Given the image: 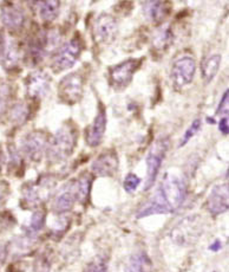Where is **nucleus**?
<instances>
[{
    "label": "nucleus",
    "instance_id": "f257e3e1",
    "mask_svg": "<svg viewBox=\"0 0 229 272\" xmlns=\"http://www.w3.org/2000/svg\"><path fill=\"white\" fill-rule=\"evenodd\" d=\"M77 143V129L75 124H64L47 144V159L53 163L66 160L75 151Z\"/></svg>",
    "mask_w": 229,
    "mask_h": 272
},
{
    "label": "nucleus",
    "instance_id": "f03ea898",
    "mask_svg": "<svg viewBox=\"0 0 229 272\" xmlns=\"http://www.w3.org/2000/svg\"><path fill=\"white\" fill-rule=\"evenodd\" d=\"M157 191L162 195L163 200L170 208L171 213L176 211L186 200L187 186L185 180L171 173L166 174Z\"/></svg>",
    "mask_w": 229,
    "mask_h": 272
},
{
    "label": "nucleus",
    "instance_id": "7ed1b4c3",
    "mask_svg": "<svg viewBox=\"0 0 229 272\" xmlns=\"http://www.w3.org/2000/svg\"><path fill=\"white\" fill-rule=\"evenodd\" d=\"M168 149L169 141L167 138H160L152 144L146 155V181L144 185V191H148L154 186Z\"/></svg>",
    "mask_w": 229,
    "mask_h": 272
},
{
    "label": "nucleus",
    "instance_id": "20e7f679",
    "mask_svg": "<svg viewBox=\"0 0 229 272\" xmlns=\"http://www.w3.org/2000/svg\"><path fill=\"white\" fill-rule=\"evenodd\" d=\"M142 59L130 58L109 69V84L115 90H123L132 81L135 72L140 69Z\"/></svg>",
    "mask_w": 229,
    "mask_h": 272
},
{
    "label": "nucleus",
    "instance_id": "39448f33",
    "mask_svg": "<svg viewBox=\"0 0 229 272\" xmlns=\"http://www.w3.org/2000/svg\"><path fill=\"white\" fill-rule=\"evenodd\" d=\"M82 50L83 47H82V42L79 38H73L62 47H59L56 55L53 56L52 64H51L53 71L61 72L72 68L78 61Z\"/></svg>",
    "mask_w": 229,
    "mask_h": 272
},
{
    "label": "nucleus",
    "instance_id": "423d86ee",
    "mask_svg": "<svg viewBox=\"0 0 229 272\" xmlns=\"http://www.w3.org/2000/svg\"><path fill=\"white\" fill-rule=\"evenodd\" d=\"M84 78L79 71L72 72L59 82L58 96L59 100L67 106H73L81 101L83 95Z\"/></svg>",
    "mask_w": 229,
    "mask_h": 272
},
{
    "label": "nucleus",
    "instance_id": "0eeeda50",
    "mask_svg": "<svg viewBox=\"0 0 229 272\" xmlns=\"http://www.w3.org/2000/svg\"><path fill=\"white\" fill-rule=\"evenodd\" d=\"M117 32V22L114 17L107 13H103L93 22L92 37L97 44L105 45L112 43L116 39Z\"/></svg>",
    "mask_w": 229,
    "mask_h": 272
},
{
    "label": "nucleus",
    "instance_id": "6e6552de",
    "mask_svg": "<svg viewBox=\"0 0 229 272\" xmlns=\"http://www.w3.org/2000/svg\"><path fill=\"white\" fill-rule=\"evenodd\" d=\"M201 232V224L197 217H188L175 226L171 232V238L180 245H189L196 242Z\"/></svg>",
    "mask_w": 229,
    "mask_h": 272
},
{
    "label": "nucleus",
    "instance_id": "1a4fd4ad",
    "mask_svg": "<svg viewBox=\"0 0 229 272\" xmlns=\"http://www.w3.org/2000/svg\"><path fill=\"white\" fill-rule=\"evenodd\" d=\"M196 72V63L190 56L181 57L175 62L171 69V81L175 88H183L191 83Z\"/></svg>",
    "mask_w": 229,
    "mask_h": 272
},
{
    "label": "nucleus",
    "instance_id": "9d476101",
    "mask_svg": "<svg viewBox=\"0 0 229 272\" xmlns=\"http://www.w3.org/2000/svg\"><path fill=\"white\" fill-rule=\"evenodd\" d=\"M51 79L46 72L37 70L31 72L25 81L27 96L33 100H39L47 95L50 90Z\"/></svg>",
    "mask_w": 229,
    "mask_h": 272
},
{
    "label": "nucleus",
    "instance_id": "9b49d317",
    "mask_svg": "<svg viewBox=\"0 0 229 272\" xmlns=\"http://www.w3.org/2000/svg\"><path fill=\"white\" fill-rule=\"evenodd\" d=\"M118 161L117 154L114 151H107L102 153V154L96 159L91 165V171L97 177H111L118 169Z\"/></svg>",
    "mask_w": 229,
    "mask_h": 272
},
{
    "label": "nucleus",
    "instance_id": "f8f14e48",
    "mask_svg": "<svg viewBox=\"0 0 229 272\" xmlns=\"http://www.w3.org/2000/svg\"><path fill=\"white\" fill-rule=\"evenodd\" d=\"M228 183L215 186L211 189L207 200V208L209 213L219 215L227 212L228 209Z\"/></svg>",
    "mask_w": 229,
    "mask_h": 272
},
{
    "label": "nucleus",
    "instance_id": "ddd939ff",
    "mask_svg": "<svg viewBox=\"0 0 229 272\" xmlns=\"http://www.w3.org/2000/svg\"><path fill=\"white\" fill-rule=\"evenodd\" d=\"M106 129V113L105 108L102 104H100V109H98L97 115H96L95 120L91 123L86 130L85 140L87 146L90 147H97L100 146L104 137V133Z\"/></svg>",
    "mask_w": 229,
    "mask_h": 272
},
{
    "label": "nucleus",
    "instance_id": "4468645a",
    "mask_svg": "<svg viewBox=\"0 0 229 272\" xmlns=\"http://www.w3.org/2000/svg\"><path fill=\"white\" fill-rule=\"evenodd\" d=\"M46 143V136H45L44 133H31V134L25 137L24 144H22V149H24L25 155H26L30 160L38 161L43 157Z\"/></svg>",
    "mask_w": 229,
    "mask_h": 272
},
{
    "label": "nucleus",
    "instance_id": "2eb2a0df",
    "mask_svg": "<svg viewBox=\"0 0 229 272\" xmlns=\"http://www.w3.org/2000/svg\"><path fill=\"white\" fill-rule=\"evenodd\" d=\"M76 201H78V193L76 182L73 180L65 185L64 188H62V191L57 194L53 201V209L57 213H64L73 207Z\"/></svg>",
    "mask_w": 229,
    "mask_h": 272
},
{
    "label": "nucleus",
    "instance_id": "dca6fc26",
    "mask_svg": "<svg viewBox=\"0 0 229 272\" xmlns=\"http://www.w3.org/2000/svg\"><path fill=\"white\" fill-rule=\"evenodd\" d=\"M2 25L11 31L19 30L22 26L25 21V16L21 8L12 2H7L1 7V15H0Z\"/></svg>",
    "mask_w": 229,
    "mask_h": 272
},
{
    "label": "nucleus",
    "instance_id": "f3484780",
    "mask_svg": "<svg viewBox=\"0 0 229 272\" xmlns=\"http://www.w3.org/2000/svg\"><path fill=\"white\" fill-rule=\"evenodd\" d=\"M166 213H171L170 208L167 206L166 201L163 200L162 195L160 194V192H156L152 197L150 198V200L143 206L142 208L138 211L137 213V219H141V218H146L149 217V215L152 214H166Z\"/></svg>",
    "mask_w": 229,
    "mask_h": 272
},
{
    "label": "nucleus",
    "instance_id": "a211bd4d",
    "mask_svg": "<svg viewBox=\"0 0 229 272\" xmlns=\"http://www.w3.org/2000/svg\"><path fill=\"white\" fill-rule=\"evenodd\" d=\"M0 58L5 68H13L18 64L21 59V52L12 38H5L0 47Z\"/></svg>",
    "mask_w": 229,
    "mask_h": 272
},
{
    "label": "nucleus",
    "instance_id": "6ab92c4d",
    "mask_svg": "<svg viewBox=\"0 0 229 272\" xmlns=\"http://www.w3.org/2000/svg\"><path fill=\"white\" fill-rule=\"evenodd\" d=\"M170 5L166 1H150L144 4V12L151 22H161L168 17Z\"/></svg>",
    "mask_w": 229,
    "mask_h": 272
},
{
    "label": "nucleus",
    "instance_id": "aec40b11",
    "mask_svg": "<svg viewBox=\"0 0 229 272\" xmlns=\"http://www.w3.org/2000/svg\"><path fill=\"white\" fill-rule=\"evenodd\" d=\"M59 7H61V2L58 0L37 2V10H38L39 17L45 22L55 21L59 15Z\"/></svg>",
    "mask_w": 229,
    "mask_h": 272
},
{
    "label": "nucleus",
    "instance_id": "412c9836",
    "mask_svg": "<svg viewBox=\"0 0 229 272\" xmlns=\"http://www.w3.org/2000/svg\"><path fill=\"white\" fill-rule=\"evenodd\" d=\"M221 65V56L220 55H211L210 57L206 59L202 64V77L206 84L210 83L217 75Z\"/></svg>",
    "mask_w": 229,
    "mask_h": 272
},
{
    "label": "nucleus",
    "instance_id": "4be33fe9",
    "mask_svg": "<svg viewBox=\"0 0 229 272\" xmlns=\"http://www.w3.org/2000/svg\"><path fill=\"white\" fill-rule=\"evenodd\" d=\"M150 260L146 253H136L130 257L124 272H148Z\"/></svg>",
    "mask_w": 229,
    "mask_h": 272
},
{
    "label": "nucleus",
    "instance_id": "5701e85b",
    "mask_svg": "<svg viewBox=\"0 0 229 272\" xmlns=\"http://www.w3.org/2000/svg\"><path fill=\"white\" fill-rule=\"evenodd\" d=\"M76 187H77L78 193V201L79 203H84L87 199L90 193V187H91V180H90L89 175L84 174L79 177V179L75 180Z\"/></svg>",
    "mask_w": 229,
    "mask_h": 272
},
{
    "label": "nucleus",
    "instance_id": "b1692460",
    "mask_svg": "<svg viewBox=\"0 0 229 272\" xmlns=\"http://www.w3.org/2000/svg\"><path fill=\"white\" fill-rule=\"evenodd\" d=\"M45 224V212L44 211H36L35 213L32 214V218H31V223L27 227V234L29 236H35V234L38 233L42 228H43Z\"/></svg>",
    "mask_w": 229,
    "mask_h": 272
},
{
    "label": "nucleus",
    "instance_id": "393cba45",
    "mask_svg": "<svg viewBox=\"0 0 229 272\" xmlns=\"http://www.w3.org/2000/svg\"><path fill=\"white\" fill-rule=\"evenodd\" d=\"M171 32L169 29H163L157 33V36L154 38V46L156 50H166L169 46L171 42Z\"/></svg>",
    "mask_w": 229,
    "mask_h": 272
},
{
    "label": "nucleus",
    "instance_id": "a878e982",
    "mask_svg": "<svg viewBox=\"0 0 229 272\" xmlns=\"http://www.w3.org/2000/svg\"><path fill=\"white\" fill-rule=\"evenodd\" d=\"M201 126H202V121H201L200 118H196V120L193 121V123H191L190 127L186 130L185 135H183L182 138H181L180 147L186 146V144L191 140V137L199 133V130L201 129Z\"/></svg>",
    "mask_w": 229,
    "mask_h": 272
},
{
    "label": "nucleus",
    "instance_id": "bb28decb",
    "mask_svg": "<svg viewBox=\"0 0 229 272\" xmlns=\"http://www.w3.org/2000/svg\"><path fill=\"white\" fill-rule=\"evenodd\" d=\"M141 181L142 180H141L136 174H134V173H129V174L125 177V179H124V182H123L124 189H125L128 193H134V192L137 189V187L140 186Z\"/></svg>",
    "mask_w": 229,
    "mask_h": 272
},
{
    "label": "nucleus",
    "instance_id": "cd10ccee",
    "mask_svg": "<svg viewBox=\"0 0 229 272\" xmlns=\"http://www.w3.org/2000/svg\"><path fill=\"white\" fill-rule=\"evenodd\" d=\"M27 115H29V112L24 104H16L11 110V117L13 118V121L19 122V123L26 121Z\"/></svg>",
    "mask_w": 229,
    "mask_h": 272
},
{
    "label": "nucleus",
    "instance_id": "c85d7f7f",
    "mask_svg": "<svg viewBox=\"0 0 229 272\" xmlns=\"http://www.w3.org/2000/svg\"><path fill=\"white\" fill-rule=\"evenodd\" d=\"M8 95H10V92H8V87L7 86L0 87V116H2L5 113H6L8 97H10Z\"/></svg>",
    "mask_w": 229,
    "mask_h": 272
},
{
    "label": "nucleus",
    "instance_id": "c756f323",
    "mask_svg": "<svg viewBox=\"0 0 229 272\" xmlns=\"http://www.w3.org/2000/svg\"><path fill=\"white\" fill-rule=\"evenodd\" d=\"M85 272H107L105 260H103L102 258H96L91 264L87 266Z\"/></svg>",
    "mask_w": 229,
    "mask_h": 272
},
{
    "label": "nucleus",
    "instance_id": "7c9ffc66",
    "mask_svg": "<svg viewBox=\"0 0 229 272\" xmlns=\"http://www.w3.org/2000/svg\"><path fill=\"white\" fill-rule=\"evenodd\" d=\"M229 91L228 90H226L225 91V95L222 96L221 101H220L219 103V107H217V110H216V115H223L225 114L227 116L228 114V101H229Z\"/></svg>",
    "mask_w": 229,
    "mask_h": 272
},
{
    "label": "nucleus",
    "instance_id": "2f4dec72",
    "mask_svg": "<svg viewBox=\"0 0 229 272\" xmlns=\"http://www.w3.org/2000/svg\"><path fill=\"white\" fill-rule=\"evenodd\" d=\"M47 259H49V258H46V256L39 257L36 262L35 271L36 272H49L50 262Z\"/></svg>",
    "mask_w": 229,
    "mask_h": 272
},
{
    "label": "nucleus",
    "instance_id": "473e14b6",
    "mask_svg": "<svg viewBox=\"0 0 229 272\" xmlns=\"http://www.w3.org/2000/svg\"><path fill=\"white\" fill-rule=\"evenodd\" d=\"M229 122H228V116L221 118V121L219 122V130L222 133L223 135H228L229 133Z\"/></svg>",
    "mask_w": 229,
    "mask_h": 272
},
{
    "label": "nucleus",
    "instance_id": "72a5a7b5",
    "mask_svg": "<svg viewBox=\"0 0 229 272\" xmlns=\"http://www.w3.org/2000/svg\"><path fill=\"white\" fill-rule=\"evenodd\" d=\"M222 249V243H221V240H219V239H216L215 242L211 244L210 246H209V250L210 251H214V252H217V251H220Z\"/></svg>",
    "mask_w": 229,
    "mask_h": 272
},
{
    "label": "nucleus",
    "instance_id": "f704fd0d",
    "mask_svg": "<svg viewBox=\"0 0 229 272\" xmlns=\"http://www.w3.org/2000/svg\"><path fill=\"white\" fill-rule=\"evenodd\" d=\"M207 121L209 122V123H211V124H214V123H215V120H214V118H210V117H207Z\"/></svg>",
    "mask_w": 229,
    "mask_h": 272
}]
</instances>
